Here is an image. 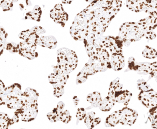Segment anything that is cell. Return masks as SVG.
<instances>
[{
	"mask_svg": "<svg viewBox=\"0 0 157 129\" xmlns=\"http://www.w3.org/2000/svg\"><path fill=\"white\" fill-rule=\"evenodd\" d=\"M39 95L38 92L33 88H27L23 92L22 105L14 113L19 120L31 122L36 118L38 113Z\"/></svg>",
	"mask_w": 157,
	"mask_h": 129,
	"instance_id": "cell-2",
	"label": "cell"
},
{
	"mask_svg": "<svg viewBox=\"0 0 157 129\" xmlns=\"http://www.w3.org/2000/svg\"><path fill=\"white\" fill-rule=\"evenodd\" d=\"M86 115V112L84 108H78L76 113V117L79 121H82L85 119Z\"/></svg>",
	"mask_w": 157,
	"mask_h": 129,
	"instance_id": "cell-35",
	"label": "cell"
},
{
	"mask_svg": "<svg viewBox=\"0 0 157 129\" xmlns=\"http://www.w3.org/2000/svg\"><path fill=\"white\" fill-rule=\"evenodd\" d=\"M11 2H13V3L16 2H17L18 1V0H11Z\"/></svg>",
	"mask_w": 157,
	"mask_h": 129,
	"instance_id": "cell-46",
	"label": "cell"
},
{
	"mask_svg": "<svg viewBox=\"0 0 157 129\" xmlns=\"http://www.w3.org/2000/svg\"><path fill=\"white\" fill-rule=\"evenodd\" d=\"M137 87L138 90H140V91H143V92L149 91L152 89L151 86L147 83V82L144 79H140V80H138L137 83Z\"/></svg>",
	"mask_w": 157,
	"mask_h": 129,
	"instance_id": "cell-31",
	"label": "cell"
},
{
	"mask_svg": "<svg viewBox=\"0 0 157 129\" xmlns=\"http://www.w3.org/2000/svg\"><path fill=\"white\" fill-rule=\"evenodd\" d=\"M7 33L3 28L0 27V56L2 55L6 46Z\"/></svg>",
	"mask_w": 157,
	"mask_h": 129,
	"instance_id": "cell-28",
	"label": "cell"
},
{
	"mask_svg": "<svg viewBox=\"0 0 157 129\" xmlns=\"http://www.w3.org/2000/svg\"><path fill=\"white\" fill-rule=\"evenodd\" d=\"M41 14L42 11L41 8L39 6L36 5L34 6L32 11H29L26 13L25 18L39 22L40 21Z\"/></svg>",
	"mask_w": 157,
	"mask_h": 129,
	"instance_id": "cell-22",
	"label": "cell"
},
{
	"mask_svg": "<svg viewBox=\"0 0 157 129\" xmlns=\"http://www.w3.org/2000/svg\"><path fill=\"white\" fill-rule=\"evenodd\" d=\"M50 16L54 22L63 27L69 19V15L61 4L56 5L51 11Z\"/></svg>",
	"mask_w": 157,
	"mask_h": 129,
	"instance_id": "cell-11",
	"label": "cell"
},
{
	"mask_svg": "<svg viewBox=\"0 0 157 129\" xmlns=\"http://www.w3.org/2000/svg\"><path fill=\"white\" fill-rule=\"evenodd\" d=\"M103 36V35H102ZM88 36L83 40L88 56L90 59L104 63L108 69H112L110 55L102 42V36Z\"/></svg>",
	"mask_w": 157,
	"mask_h": 129,
	"instance_id": "cell-3",
	"label": "cell"
},
{
	"mask_svg": "<svg viewBox=\"0 0 157 129\" xmlns=\"http://www.w3.org/2000/svg\"><path fill=\"white\" fill-rule=\"evenodd\" d=\"M53 73L51 74L48 76L50 83L52 86L63 85L65 86L69 78V74L63 70L57 64L53 66Z\"/></svg>",
	"mask_w": 157,
	"mask_h": 129,
	"instance_id": "cell-9",
	"label": "cell"
},
{
	"mask_svg": "<svg viewBox=\"0 0 157 129\" xmlns=\"http://www.w3.org/2000/svg\"><path fill=\"white\" fill-rule=\"evenodd\" d=\"M29 37L17 44L18 53L21 56L29 60L34 59L38 56L36 50L37 44L35 40L40 36H38L31 29Z\"/></svg>",
	"mask_w": 157,
	"mask_h": 129,
	"instance_id": "cell-7",
	"label": "cell"
},
{
	"mask_svg": "<svg viewBox=\"0 0 157 129\" xmlns=\"http://www.w3.org/2000/svg\"><path fill=\"white\" fill-rule=\"evenodd\" d=\"M101 94L98 92H94L88 95L86 100L91 104V106L86 109H91L93 108L98 107L100 103L102 100Z\"/></svg>",
	"mask_w": 157,
	"mask_h": 129,
	"instance_id": "cell-18",
	"label": "cell"
},
{
	"mask_svg": "<svg viewBox=\"0 0 157 129\" xmlns=\"http://www.w3.org/2000/svg\"><path fill=\"white\" fill-rule=\"evenodd\" d=\"M141 3V5L144 8V11H145L146 8H147L148 5L150 3L152 0H138Z\"/></svg>",
	"mask_w": 157,
	"mask_h": 129,
	"instance_id": "cell-42",
	"label": "cell"
},
{
	"mask_svg": "<svg viewBox=\"0 0 157 129\" xmlns=\"http://www.w3.org/2000/svg\"><path fill=\"white\" fill-rule=\"evenodd\" d=\"M85 1H86L87 2L91 3L96 0H85ZM73 1H74V0H62L63 3L64 4H70Z\"/></svg>",
	"mask_w": 157,
	"mask_h": 129,
	"instance_id": "cell-43",
	"label": "cell"
},
{
	"mask_svg": "<svg viewBox=\"0 0 157 129\" xmlns=\"http://www.w3.org/2000/svg\"><path fill=\"white\" fill-rule=\"evenodd\" d=\"M39 46L49 49H55L57 46V39L53 36H40L35 40Z\"/></svg>",
	"mask_w": 157,
	"mask_h": 129,
	"instance_id": "cell-14",
	"label": "cell"
},
{
	"mask_svg": "<svg viewBox=\"0 0 157 129\" xmlns=\"http://www.w3.org/2000/svg\"><path fill=\"white\" fill-rule=\"evenodd\" d=\"M71 116L70 112L68 110L63 111L60 116V121H62L63 123L66 124L70 123L71 120Z\"/></svg>",
	"mask_w": 157,
	"mask_h": 129,
	"instance_id": "cell-34",
	"label": "cell"
},
{
	"mask_svg": "<svg viewBox=\"0 0 157 129\" xmlns=\"http://www.w3.org/2000/svg\"><path fill=\"white\" fill-rule=\"evenodd\" d=\"M120 123L124 126H131L134 124L138 117V114L133 109L127 107L121 109Z\"/></svg>",
	"mask_w": 157,
	"mask_h": 129,
	"instance_id": "cell-12",
	"label": "cell"
},
{
	"mask_svg": "<svg viewBox=\"0 0 157 129\" xmlns=\"http://www.w3.org/2000/svg\"><path fill=\"white\" fill-rule=\"evenodd\" d=\"M6 49L7 50L12 53H16L18 52L17 50V44L14 43H9L6 46Z\"/></svg>",
	"mask_w": 157,
	"mask_h": 129,
	"instance_id": "cell-37",
	"label": "cell"
},
{
	"mask_svg": "<svg viewBox=\"0 0 157 129\" xmlns=\"http://www.w3.org/2000/svg\"><path fill=\"white\" fill-rule=\"evenodd\" d=\"M145 32L139 22H126L121 25L118 36L123 45L128 47L132 42L140 40L144 37Z\"/></svg>",
	"mask_w": 157,
	"mask_h": 129,
	"instance_id": "cell-4",
	"label": "cell"
},
{
	"mask_svg": "<svg viewBox=\"0 0 157 129\" xmlns=\"http://www.w3.org/2000/svg\"><path fill=\"white\" fill-rule=\"evenodd\" d=\"M11 119L6 113L0 112V129L8 128L12 126Z\"/></svg>",
	"mask_w": 157,
	"mask_h": 129,
	"instance_id": "cell-27",
	"label": "cell"
},
{
	"mask_svg": "<svg viewBox=\"0 0 157 129\" xmlns=\"http://www.w3.org/2000/svg\"><path fill=\"white\" fill-rule=\"evenodd\" d=\"M31 32V29H27V30L22 31L18 35V36H19V38L22 40H26L29 37Z\"/></svg>",
	"mask_w": 157,
	"mask_h": 129,
	"instance_id": "cell-38",
	"label": "cell"
},
{
	"mask_svg": "<svg viewBox=\"0 0 157 129\" xmlns=\"http://www.w3.org/2000/svg\"><path fill=\"white\" fill-rule=\"evenodd\" d=\"M73 100L75 105H77L79 102V98H78L77 96H75L73 98Z\"/></svg>",
	"mask_w": 157,
	"mask_h": 129,
	"instance_id": "cell-45",
	"label": "cell"
},
{
	"mask_svg": "<svg viewBox=\"0 0 157 129\" xmlns=\"http://www.w3.org/2000/svg\"><path fill=\"white\" fill-rule=\"evenodd\" d=\"M132 93L128 90H121L115 92L113 97L116 103L122 104L124 105H127L132 98Z\"/></svg>",
	"mask_w": 157,
	"mask_h": 129,
	"instance_id": "cell-16",
	"label": "cell"
},
{
	"mask_svg": "<svg viewBox=\"0 0 157 129\" xmlns=\"http://www.w3.org/2000/svg\"><path fill=\"white\" fill-rule=\"evenodd\" d=\"M97 73L96 70L93 63L89 60L85 64L84 68L78 73L76 78V84H81L84 83L87 80L88 77Z\"/></svg>",
	"mask_w": 157,
	"mask_h": 129,
	"instance_id": "cell-13",
	"label": "cell"
},
{
	"mask_svg": "<svg viewBox=\"0 0 157 129\" xmlns=\"http://www.w3.org/2000/svg\"><path fill=\"white\" fill-rule=\"evenodd\" d=\"M13 2L11 0H2L0 2V7L3 11H10L13 8Z\"/></svg>",
	"mask_w": 157,
	"mask_h": 129,
	"instance_id": "cell-32",
	"label": "cell"
},
{
	"mask_svg": "<svg viewBox=\"0 0 157 129\" xmlns=\"http://www.w3.org/2000/svg\"><path fill=\"white\" fill-rule=\"evenodd\" d=\"M115 100L110 97H106L102 99L99 105V108L102 112H109L115 105Z\"/></svg>",
	"mask_w": 157,
	"mask_h": 129,
	"instance_id": "cell-20",
	"label": "cell"
},
{
	"mask_svg": "<svg viewBox=\"0 0 157 129\" xmlns=\"http://www.w3.org/2000/svg\"><path fill=\"white\" fill-rule=\"evenodd\" d=\"M2 101H1V97H0V106L2 105Z\"/></svg>",
	"mask_w": 157,
	"mask_h": 129,
	"instance_id": "cell-47",
	"label": "cell"
},
{
	"mask_svg": "<svg viewBox=\"0 0 157 129\" xmlns=\"http://www.w3.org/2000/svg\"><path fill=\"white\" fill-rule=\"evenodd\" d=\"M23 93L22 87L19 84H13L6 87L1 96L2 105L6 106L10 109L16 110L20 108L22 104Z\"/></svg>",
	"mask_w": 157,
	"mask_h": 129,
	"instance_id": "cell-5",
	"label": "cell"
},
{
	"mask_svg": "<svg viewBox=\"0 0 157 129\" xmlns=\"http://www.w3.org/2000/svg\"><path fill=\"white\" fill-rule=\"evenodd\" d=\"M31 29L38 36L45 34L46 32V30L44 29V28H43L42 27L39 26H36L32 28Z\"/></svg>",
	"mask_w": 157,
	"mask_h": 129,
	"instance_id": "cell-39",
	"label": "cell"
},
{
	"mask_svg": "<svg viewBox=\"0 0 157 129\" xmlns=\"http://www.w3.org/2000/svg\"><path fill=\"white\" fill-rule=\"evenodd\" d=\"M126 6L131 11L136 13L144 11V8L138 0H126Z\"/></svg>",
	"mask_w": 157,
	"mask_h": 129,
	"instance_id": "cell-25",
	"label": "cell"
},
{
	"mask_svg": "<svg viewBox=\"0 0 157 129\" xmlns=\"http://www.w3.org/2000/svg\"><path fill=\"white\" fill-rule=\"evenodd\" d=\"M121 110L115 111L110 115L105 120V125L106 127H114L120 123L121 119Z\"/></svg>",
	"mask_w": 157,
	"mask_h": 129,
	"instance_id": "cell-19",
	"label": "cell"
},
{
	"mask_svg": "<svg viewBox=\"0 0 157 129\" xmlns=\"http://www.w3.org/2000/svg\"><path fill=\"white\" fill-rule=\"evenodd\" d=\"M121 0H96L80 14L87 26V36H102L120 11Z\"/></svg>",
	"mask_w": 157,
	"mask_h": 129,
	"instance_id": "cell-1",
	"label": "cell"
},
{
	"mask_svg": "<svg viewBox=\"0 0 157 129\" xmlns=\"http://www.w3.org/2000/svg\"><path fill=\"white\" fill-rule=\"evenodd\" d=\"M144 37H145L147 39L152 40L156 38V35L153 30H149L145 32Z\"/></svg>",
	"mask_w": 157,
	"mask_h": 129,
	"instance_id": "cell-40",
	"label": "cell"
},
{
	"mask_svg": "<svg viewBox=\"0 0 157 129\" xmlns=\"http://www.w3.org/2000/svg\"><path fill=\"white\" fill-rule=\"evenodd\" d=\"M151 63L148 62H137L133 69V70L137 72L139 74H149Z\"/></svg>",
	"mask_w": 157,
	"mask_h": 129,
	"instance_id": "cell-23",
	"label": "cell"
},
{
	"mask_svg": "<svg viewBox=\"0 0 157 129\" xmlns=\"http://www.w3.org/2000/svg\"><path fill=\"white\" fill-rule=\"evenodd\" d=\"M64 106H65V104H64V103L62 101H60V102H59L58 104H57V108H58L59 109L63 110L64 108Z\"/></svg>",
	"mask_w": 157,
	"mask_h": 129,
	"instance_id": "cell-44",
	"label": "cell"
},
{
	"mask_svg": "<svg viewBox=\"0 0 157 129\" xmlns=\"http://www.w3.org/2000/svg\"><path fill=\"white\" fill-rule=\"evenodd\" d=\"M63 111V110L59 109L58 108H55L52 112L47 114V117L51 122L55 123L60 120V116Z\"/></svg>",
	"mask_w": 157,
	"mask_h": 129,
	"instance_id": "cell-26",
	"label": "cell"
},
{
	"mask_svg": "<svg viewBox=\"0 0 157 129\" xmlns=\"http://www.w3.org/2000/svg\"><path fill=\"white\" fill-rule=\"evenodd\" d=\"M149 74L151 75V77L155 78L157 77V61L151 63Z\"/></svg>",
	"mask_w": 157,
	"mask_h": 129,
	"instance_id": "cell-36",
	"label": "cell"
},
{
	"mask_svg": "<svg viewBox=\"0 0 157 129\" xmlns=\"http://www.w3.org/2000/svg\"><path fill=\"white\" fill-rule=\"evenodd\" d=\"M155 79H156V82L157 83V77H156V78H155Z\"/></svg>",
	"mask_w": 157,
	"mask_h": 129,
	"instance_id": "cell-48",
	"label": "cell"
},
{
	"mask_svg": "<svg viewBox=\"0 0 157 129\" xmlns=\"http://www.w3.org/2000/svg\"><path fill=\"white\" fill-rule=\"evenodd\" d=\"M138 99L147 108H157V92L153 89L149 91H141L138 96Z\"/></svg>",
	"mask_w": 157,
	"mask_h": 129,
	"instance_id": "cell-10",
	"label": "cell"
},
{
	"mask_svg": "<svg viewBox=\"0 0 157 129\" xmlns=\"http://www.w3.org/2000/svg\"><path fill=\"white\" fill-rule=\"evenodd\" d=\"M110 63L113 70L116 71L121 70L125 65L124 58L123 53H114L111 55Z\"/></svg>",
	"mask_w": 157,
	"mask_h": 129,
	"instance_id": "cell-15",
	"label": "cell"
},
{
	"mask_svg": "<svg viewBox=\"0 0 157 129\" xmlns=\"http://www.w3.org/2000/svg\"><path fill=\"white\" fill-rule=\"evenodd\" d=\"M157 27V0H152L145 11Z\"/></svg>",
	"mask_w": 157,
	"mask_h": 129,
	"instance_id": "cell-21",
	"label": "cell"
},
{
	"mask_svg": "<svg viewBox=\"0 0 157 129\" xmlns=\"http://www.w3.org/2000/svg\"><path fill=\"white\" fill-rule=\"evenodd\" d=\"M58 65L65 71L70 73L78 65V59L75 51L67 48L58 50L57 53Z\"/></svg>",
	"mask_w": 157,
	"mask_h": 129,
	"instance_id": "cell-6",
	"label": "cell"
},
{
	"mask_svg": "<svg viewBox=\"0 0 157 129\" xmlns=\"http://www.w3.org/2000/svg\"><path fill=\"white\" fill-rule=\"evenodd\" d=\"M64 87L63 85H57L53 86V95L55 97L59 98L61 97L64 93Z\"/></svg>",
	"mask_w": 157,
	"mask_h": 129,
	"instance_id": "cell-33",
	"label": "cell"
},
{
	"mask_svg": "<svg viewBox=\"0 0 157 129\" xmlns=\"http://www.w3.org/2000/svg\"><path fill=\"white\" fill-rule=\"evenodd\" d=\"M148 119L151 122L152 127L157 128V108L150 109Z\"/></svg>",
	"mask_w": 157,
	"mask_h": 129,
	"instance_id": "cell-30",
	"label": "cell"
},
{
	"mask_svg": "<svg viewBox=\"0 0 157 129\" xmlns=\"http://www.w3.org/2000/svg\"><path fill=\"white\" fill-rule=\"evenodd\" d=\"M96 114L93 112L87 113L84 119L85 125L88 128L92 129L100 123L101 119L100 118H95Z\"/></svg>",
	"mask_w": 157,
	"mask_h": 129,
	"instance_id": "cell-17",
	"label": "cell"
},
{
	"mask_svg": "<svg viewBox=\"0 0 157 129\" xmlns=\"http://www.w3.org/2000/svg\"><path fill=\"white\" fill-rule=\"evenodd\" d=\"M136 63H137V62L136 61L135 59L133 57H132L129 58L128 61V68H129V70H133V69L135 66Z\"/></svg>",
	"mask_w": 157,
	"mask_h": 129,
	"instance_id": "cell-41",
	"label": "cell"
},
{
	"mask_svg": "<svg viewBox=\"0 0 157 129\" xmlns=\"http://www.w3.org/2000/svg\"><path fill=\"white\" fill-rule=\"evenodd\" d=\"M102 43L107 49L110 55L114 53H123V43L118 36L116 37L112 36H102Z\"/></svg>",
	"mask_w": 157,
	"mask_h": 129,
	"instance_id": "cell-8",
	"label": "cell"
},
{
	"mask_svg": "<svg viewBox=\"0 0 157 129\" xmlns=\"http://www.w3.org/2000/svg\"><path fill=\"white\" fill-rule=\"evenodd\" d=\"M143 56L147 59H154L157 57V51L155 49L150 47L148 46H146L142 52Z\"/></svg>",
	"mask_w": 157,
	"mask_h": 129,
	"instance_id": "cell-29",
	"label": "cell"
},
{
	"mask_svg": "<svg viewBox=\"0 0 157 129\" xmlns=\"http://www.w3.org/2000/svg\"><path fill=\"white\" fill-rule=\"evenodd\" d=\"M123 87V85L120 83L119 78H116L114 81L112 82L110 84L108 96L113 98L115 92L122 90Z\"/></svg>",
	"mask_w": 157,
	"mask_h": 129,
	"instance_id": "cell-24",
	"label": "cell"
}]
</instances>
